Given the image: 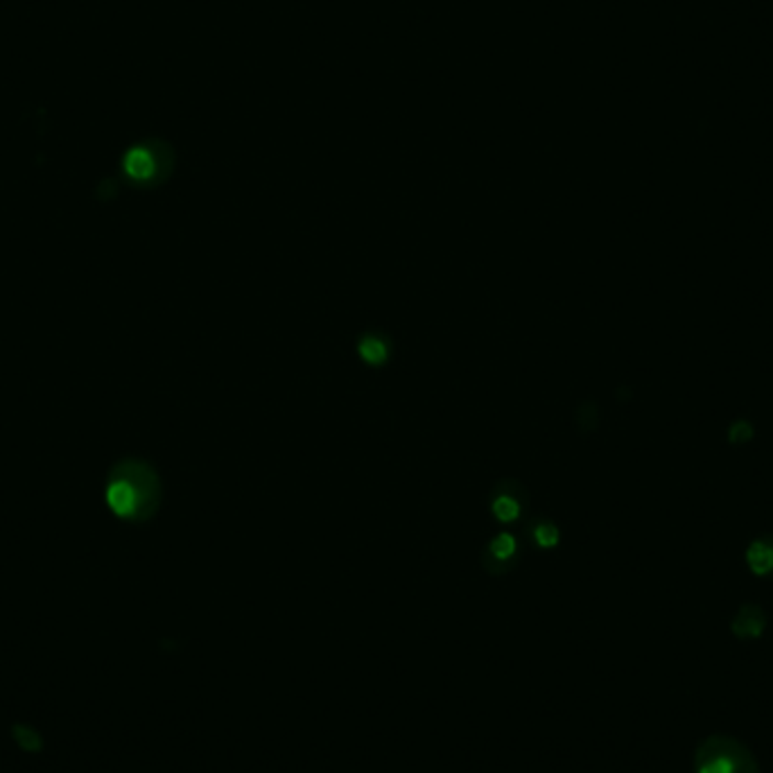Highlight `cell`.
I'll use <instances>...</instances> for the list:
<instances>
[{
  "label": "cell",
  "instance_id": "1",
  "mask_svg": "<svg viewBox=\"0 0 773 773\" xmlns=\"http://www.w3.org/2000/svg\"><path fill=\"white\" fill-rule=\"evenodd\" d=\"M107 500L111 509L128 520L150 518L161 500V486L154 471L143 462H122L109 479Z\"/></svg>",
  "mask_w": 773,
  "mask_h": 773
},
{
  "label": "cell",
  "instance_id": "2",
  "mask_svg": "<svg viewBox=\"0 0 773 773\" xmlns=\"http://www.w3.org/2000/svg\"><path fill=\"white\" fill-rule=\"evenodd\" d=\"M695 773H760V764L751 749L726 732L704 738L692 760Z\"/></svg>",
  "mask_w": 773,
  "mask_h": 773
},
{
  "label": "cell",
  "instance_id": "3",
  "mask_svg": "<svg viewBox=\"0 0 773 773\" xmlns=\"http://www.w3.org/2000/svg\"><path fill=\"white\" fill-rule=\"evenodd\" d=\"M527 507V492L514 482V479H503L498 482L496 492L492 496V511L500 522H511L522 516Z\"/></svg>",
  "mask_w": 773,
  "mask_h": 773
},
{
  "label": "cell",
  "instance_id": "4",
  "mask_svg": "<svg viewBox=\"0 0 773 773\" xmlns=\"http://www.w3.org/2000/svg\"><path fill=\"white\" fill-rule=\"evenodd\" d=\"M518 554H520V550H518L516 537L509 532H503L496 539H492V543L484 548L482 563L488 573L500 575V573H505V570L514 567Z\"/></svg>",
  "mask_w": 773,
  "mask_h": 773
},
{
  "label": "cell",
  "instance_id": "5",
  "mask_svg": "<svg viewBox=\"0 0 773 773\" xmlns=\"http://www.w3.org/2000/svg\"><path fill=\"white\" fill-rule=\"evenodd\" d=\"M766 629V614L758 604H744L730 622V631L740 640H758Z\"/></svg>",
  "mask_w": 773,
  "mask_h": 773
},
{
  "label": "cell",
  "instance_id": "6",
  "mask_svg": "<svg viewBox=\"0 0 773 773\" xmlns=\"http://www.w3.org/2000/svg\"><path fill=\"white\" fill-rule=\"evenodd\" d=\"M357 353L366 364L383 366L391 355V342L387 335L372 331V333L362 335V340L357 342Z\"/></svg>",
  "mask_w": 773,
  "mask_h": 773
},
{
  "label": "cell",
  "instance_id": "7",
  "mask_svg": "<svg viewBox=\"0 0 773 773\" xmlns=\"http://www.w3.org/2000/svg\"><path fill=\"white\" fill-rule=\"evenodd\" d=\"M749 567L758 577H773V537H764L749 548Z\"/></svg>",
  "mask_w": 773,
  "mask_h": 773
},
{
  "label": "cell",
  "instance_id": "8",
  "mask_svg": "<svg viewBox=\"0 0 773 773\" xmlns=\"http://www.w3.org/2000/svg\"><path fill=\"white\" fill-rule=\"evenodd\" d=\"M128 170H130L132 177H136L141 181H147V179H152L156 175L158 163L147 150H136L128 158Z\"/></svg>",
  "mask_w": 773,
  "mask_h": 773
},
{
  "label": "cell",
  "instance_id": "9",
  "mask_svg": "<svg viewBox=\"0 0 773 773\" xmlns=\"http://www.w3.org/2000/svg\"><path fill=\"white\" fill-rule=\"evenodd\" d=\"M532 537H534L539 548L548 550V548H554L559 543V529L550 520H537L532 524Z\"/></svg>",
  "mask_w": 773,
  "mask_h": 773
}]
</instances>
